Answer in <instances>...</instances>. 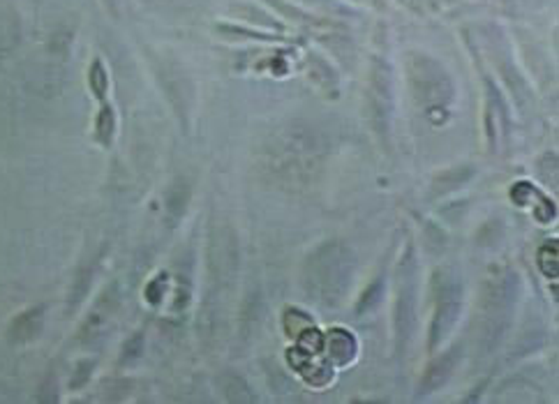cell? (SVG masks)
I'll return each mask as SVG.
<instances>
[{
	"label": "cell",
	"mask_w": 559,
	"mask_h": 404,
	"mask_svg": "<svg viewBox=\"0 0 559 404\" xmlns=\"http://www.w3.org/2000/svg\"><path fill=\"white\" fill-rule=\"evenodd\" d=\"M353 277V257L340 243H326L307 259L306 287L322 305H340Z\"/></svg>",
	"instance_id": "obj_1"
},
{
	"label": "cell",
	"mask_w": 559,
	"mask_h": 404,
	"mask_svg": "<svg viewBox=\"0 0 559 404\" xmlns=\"http://www.w3.org/2000/svg\"><path fill=\"white\" fill-rule=\"evenodd\" d=\"M268 155L273 158V165L280 176L307 178L313 176V171L319 167L322 146H319L314 129L294 125L284 135L277 136L276 146L273 151H268Z\"/></svg>",
	"instance_id": "obj_2"
},
{
	"label": "cell",
	"mask_w": 559,
	"mask_h": 404,
	"mask_svg": "<svg viewBox=\"0 0 559 404\" xmlns=\"http://www.w3.org/2000/svg\"><path fill=\"white\" fill-rule=\"evenodd\" d=\"M407 74H409V89L418 105L446 106L454 100V82L435 58H430L425 53H409Z\"/></svg>",
	"instance_id": "obj_3"
},
{
	"label": "cell",
	"mask_w": 559,
	"mask_h": 404,
	"mask_svg": "<svg viewBox=\"0 0 559 404\" xmlns=\"http://www.w3.org/2000/svg\"><path fill=\"white\" fill-rule=\"evenodd\" d=\"M437 307L432 323H430V349H435L439 342L446 338L458 323V316L462 312V284L451 273H437L435 282Z\"/></svg>",
	"instance_id": "obj_4"
},
{
	"label": "cell",
	"mask_w": 559,
	"mask_h": 404,
	"mask_svg": "<svg viewBox=\"0 0 559 404\" xmlns=\"http://www.w3.org/2000/svg\"><path fill=\"white\" fill-rule=\"evenodd\" d=\"M516 293H518V277L507 276L497 280L490 287L488 300H485V346H494L504 335L511 319L513 303H516Z\"/></svg>",
	"instance_id": "obj_5"
},
{
	"label": "cell",
	"mask_w": 559,
	"mask_h": 404,
	"mask_svg": "<svg viewBox=\"0 0 559 404\" xmlns=\"http://www.w3.org/2000/svg\"><path fill=\"white\" fill-rule=\"evenodd\" d=\"M416 261L409 250L407 257H402L400 289H398V303H395V330H398L400 349L412 338L414 326H416Z\"/></svg>",
	"instance_id": "obj_6"
},
{
	"label": "cell",
	"mask_w": 559,
	"mask_h": 404,
	"mask_svg": "<svg viewBox=\"0 0 559 404\" xmlns=\"http://www.w3.org/2000/svg\"><path fill=\"white\" fill-rule=\"evenodd\" d=\"M370 106L375 112V120H382L379 132H389V118L393 112V97H391V76L389 67L382 60L372 63V76H370Z\"/></svg>",
	"instance_id": "obj_7"
},
{
	"label": "cell",
	"mask_w": 559,
	"mask_h": 404,
	"mask_svg": "<svg viewBox=\"0 0 559 404\" xmlns=\"http://www.w3.org/2000/svg\"><path fill=\"white\" fill-rule=\"evenodd\" d=\"M458 349H451V352L435 358V361L430 363V368L425 369L423 379H421V391H418V395H430V392H435L437 388H442L444 384L451 379V375H454L455 365H458Z\"/></svg>",
	"instance_id": "obj_8"
},
{
	"label": "cell",
	"mask_w": 559,
	"mask_h": 404,
	"mask_svg": "<svg viewBox=\"0 0 559 404\" xmlns=\"http://www.w3.org/2000/svg\"><path fill=\"white\" fill-rule=\"evenodd\" d=\"M42 326H44V307L37 305V307H30V310L14 316L10 329H7V335L17 345H24V342L35 340L37 335L42 333Z\"/></svg>",
	"instance_id": "obj_9"
},
{
	"label": "cell",
	"mask_w": 559,
	"mask_h": 404,
	"mask_svg": "<svg viewBox=\"0 0 559 404\" xmlns=\"http://www.w3.org/2000/svg\"><path fill=\"white\" fill-rule=\"evenodd\" d=\"M218 386L222 388V395L227 398V402H234V404L257 402L252 388L247 386L243 377L231 375V372H224V375L218 377Z\"/></svg>",
	"instance_id": "obj_10"
},
{
	"label": "cell",
	"mask_w": 559,
	"mask_h": 404,
	"mask_svg": "<svg viewBox=\"0 0 559 404\" xmlns=\"http://www.w3.org/2000/svg\"><path fill=\"white\" fill-rule=\"evenodd\" d=\"M329 356L333 358V363H338V365L349 363V361L356 356V340H353V335L342 329L330 330Z\"/></svg>",
	"instance_id": "obj_11"
},
{
	"label": "cell",
	"mask_w": 559,
	"mask_h": 404,
	"mask_svg": "<svg viewBox=\"0 0 559 404\" xmlns=\"http://www.w3.org/2000/svg\"><path fill=\"white\" fill-rule=\"evenodd\" d=\"M471 176H474V169H471V167H460V169L444 171L442 176L435 181V194L451 192V190L460 188L462 183L470 181Z\"/></svg>",
	"instance_id": "obj_12"
},
{
	"label": "cell",
	"mask_w": 559,
	"mask_h": 404,
	"mask_svg": "<svg viewBox=\"0 0 559 404\" xmlns=\"http://www.w3.org/2000/svg\"><path fill=\"white\" fill-rule=\"evenodd\" d=\"M113 129H116V118H113L112 106H102L100 116L95 120V135L100 139L102 146H109L113 139Z\"/></svg>",
	"instance_id": "obj_13"
},
{
	"label": "cell",
	"mask_w": 559,
	"mask_h": 404,
	"mask_svg": "<svg viewBox=\"0 0 559 404\" xmlns=\"http://www.w3.org/2000/svg\"><path fill=\"white\" fill-rule=\"evenodd\" d=\"M188 199H190L188 185H185L182 181H178L176 185H174V188L167 192V208H169V213H174L176 217H181L182 213H185Z\"/></svg>",
	"instance_id": "obj_14"
},
{
	"label": "cell",
	"mask_w": 559,
	"mask_h": 404,
	"mask_svg": "<svg viewBox=\"0 0 559 404\" xmlns=\"http://www.w3.org/2000/svg\"><path fill=\"white\" fill-rule=\"evenodd\" d=\"M89 83H90V90L95 93V97L105 100L106 89H109V76H106V70H105V65H102V60H95V63L90 65Z\"/></svg>",
	"instance_id": "obj_15"
},
{
	"label": "cell",
	"mask_w": 559,
	"mask_h": 404,
	"mask_svg": "<svg viewBox=\"0 0 559 404\" xmlns=\"http://www.w3.org/2000/svg\"><path fill=\"white\" fill-rule=\"evenodd\" d=\"M90 277H93V270L86 268L82 270L77 276V282H74V289H72L70 293V305L72 307H77L79 303H82V299L86 296V291H89V284H90Z\"/></svg>",
	"instance_id": "obj_16"
},
{
	"label": "cell",
	"mask_w": 559,
	"mask_h": 404,
	"mask_svg": "<svg viewBox=\"0 0 559 404\" xmlns=\"http://www.w3.org/2000/svg\"><path fill=\"white\" fill-rule=\"evenodd\" d=\"M142 346H144V340H142V335H135L128 345H125L123 349V361H135L139 354H142Z\"/></svg>",
	"instance_id": "obj_17"
},
{
	"label": "cell",
	"mask_w": 559,
	"mask_h": 404,
	"mask_svg": "<svg viewBox=\"0 0 559 404\" xmlns=\"http://www.w3.org/2000/svg\"><path fill=\"white\" fill-rule=\"evenodd\" d=\"M90 369H93V363H82V365H79V368H77L79 377H74V379H72V386H74V388L83 386V384H86V381H89Z\"/></svg>",
	"instance_id": "obj_18"
},
{
	"label": "cell",
	"mask_w": 559,
	"mask_h": 404,
	"mask_svg": "<svg viewBox=\"0 0 559 404\" xmlns=\"http://www.w3.org/2000/svg\"><path fill=\"white\" fill-rule=\"evenodd\" d=\"M105 3H106V5H109V7H116V0H105Z\"/></svg>",
	"instance_id": "obj_19"
}]
</instances>
